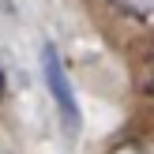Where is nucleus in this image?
Segmentation results:
<instances>
[{
	"label": "nucleus",
	"mask_w": 154,
	"mask_h": 154,
	"mask_svg": "<svg viewBox=\"0 0 154 154\" xmlns=\"http://www.w3.org/2000/svg\"><path fill=\"white\" fill-rule=\"evenodd\" d=\"M42 72H45L49 94H53V102H57L60 117H64L68 132H75V128H79V102H75V90H72V83H68V72H64V64H60V57H57L53 45L42 49Z\"/></svg>",
	"instance_id": "nucleus-1"
},
{
	"label": "nucleus",
	"mask_w": 154,
	"mask_h": 154,
	"mask_svg": "<svg viewBox=\"0 0 154 154\" xmlns=\"http://www.w3.org/2000/svg\"><path fill=\"white\" fill-rule=\"evenodd\" d=\"M113 4H117L128 19H135V23H150V26H154V0H113Z\"/></svg>",
	"instance_id": "nucleus-2"
},
{
	"label": "nucleus",
	"mask_w": 154,
	"mask_h": 154,
	"mask_svg": "<svg viewBox=\"0 0 154 154\" xmlns=\"http://www.w3.org/2000/svg\"><path fill=\"white\" fill-rule=\"evenodd\" d=\"M139 87L154 98V45L147 49V57H143V79H139Z\"/></svg>",
	"instance_id": "nucleus-3"
},
{
	"label": "nucleus",
	"mask_w": 154,
	"mask_h": 154,
	"mask_svg": "<svg viewBox=\"0 0 154 154\" xmlns=\"http://www.w3.org/2000/svg\"><path fill=\"white\" fill-rule=\"evenodd\" d=\"M113 154H147V150H143V147H135V143H124V147H117Z\"/></svg>",
	"instance_id": "nucleus-4"
},
{
	"label": "nucleus",
	"mask_w": 154,
	"mask_h": 154,
	"mask_svg": "<svg viewBox=\"0 0 154 154\" xmlns=\"http://www.w3.org/2000/svg\"><path fill=\"white\" fill-rule=\"evenodd\" d=\"M0 98H4V68H0Z\"/></svg>",
	"instance_id": "nucleus-5"
}]
</instances>
